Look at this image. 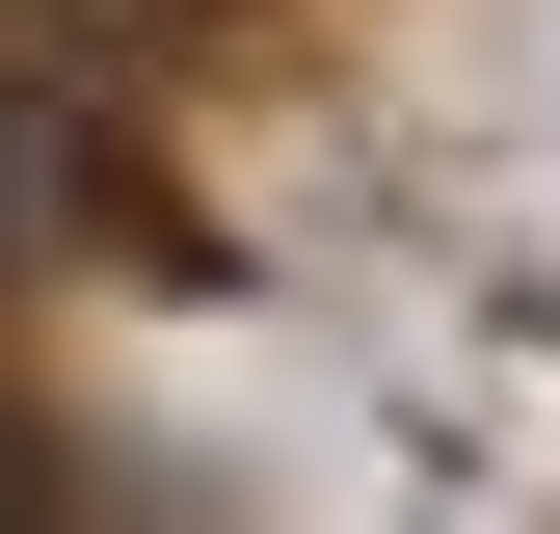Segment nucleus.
Wrapping results in <instances>:
<instances>
[{"instance_id": "f257e3e1", "label": "nucleus", "mask_w": 560, "mask_h": 534, "mask_svg": "<svg viewBox=\"0 0 560 534\" xmlns=\"http://www.w3.org/2000/svg\"><path fill=\"white\" fill-rule=\"evenodd\" d=\"M0 534H81V508H54V454H27V400H0Z\"/></svg>"}]
</instances>
